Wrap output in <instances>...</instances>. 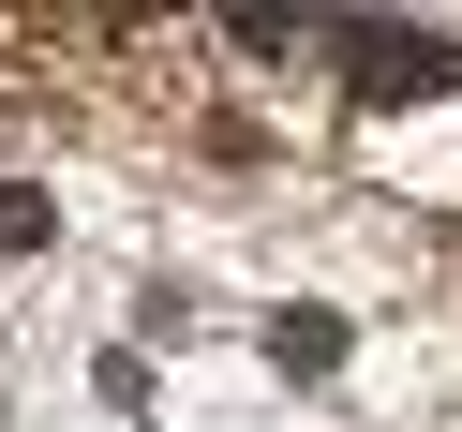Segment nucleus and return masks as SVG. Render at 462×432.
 <instances>
[{"label":"nucleus","mask_w":462,"mask_h":432,"mask_svg":"<svg viewBox=\"0 0 462 432\" xmlns=\"http://www.w3.org/2000/svg\"><path fill=\"white\" fill-rule=\"evenodd\" d=\"M328 45H343V75H358L373 105H388V90H448V75H462L448 45H402V31H328Z\"/></svg>","instance_id":"nucleus-1"},{"label":"nucleus","mask_w":462,"mask_h":432,"mask_svg":"<svg viewBox=\"0 0 462 432\" xmlns=\"http://www.w3.org/2000/svg\"><path fill=\"white\" fill-rule=\"evenodd\" d=\"M269 358H283V372H328V358H343V313H283Z\"/></svg>","instance_id":"nucleus-2"}]
</instances>
